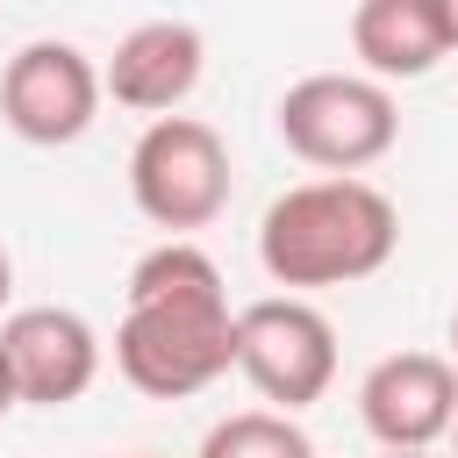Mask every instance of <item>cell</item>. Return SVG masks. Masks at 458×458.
<instances>
[{"mask_svg":"<svg viewBox=\"0 0 458 458\" xmlns=\"http://www.w3.org/2000/svg\"><path fill=\"white\" fill-rule=\"evenodd\" d=\"M401 250V208L372 179H301L258 222L272 286H358Z\"/></svg>","mask_w":458,"mask_h":458,"instance_id":"obj_2","label":"cell"},{"mask_svg":"<svg viewBox=\"0 0 458 458\" xmlns=\"http://www.w3.org/2000/svg\"><path fill=\"white\" fill-rule=\"evenodd\" d=\"M451 358H458V315H451Z\"/></svg>","mask_w":458,"mask_h":458,"instance_id":"obj_15","label":"cell"},{"mask_svg":"<svg viewBox=\"0 0 458 458\" xmlns=\"http://www.w3.org/2000/svg\"><path fill=\"white\" fill-rule=\"evenodd\" d=\"M193 458H315L308 429L279 408H243V415H222Z\"/></svg>","mask_w":458,"mask_h":458,"instance_id":"obj_11","label":"cell"},{"mask_svg":"<svg viewBox=\"0 0 458 458\" xmlns=\"http://www.w3.org/2000/svg\"><path fill=\"white\" fill-rule=\"evenodd\" d=\"M358 415L386 451H429L458 422V365L437 351H386L358 379Z\"/></svg>","mask_w":458,"mask_h":458,"instance_id":"obj_7","label":"cell"},{"mask_svg":"<svg viewBox=\"0 0 458 458\" xmlns=\"http://www.w3.org/2000/svg\"><path fill=\"white\" fill-rule=\"evenodd\" d=\"M236 372L279 415L315 408L329 394V379H336V329H329V315L315 301H301V293H265V301L236 308Z\"/></svg>","mask_w":458,"mask_h":458,"instance_id":"obj_5","label":"cell"},{"mask_svg":"<svg viewBox=\"0 0 458 458\" xmlns=\"http://www.w3.org/2000/svg\"><path fill=\"white\" fill-rule=\"evenodd\" d=\"M444 36H451V50H458V0H444Z\"/></svg>","mask_w":458,"mask_h":458,"instance_id":"obj_14","label":"cell"},{"mask_svg":"<svg viewBox=\"0 0 458 458\" xmlns=\"http://www.w3.org/2000/svg\"><path fill=\"white\" fill-rule=\"evenodd\" d=\"M272 122H279V143L301 165L329 172V179H358L401 136L394 93L379 79H365V72H308V79H293L279 93V114Z\"/></svg>","mask_w":458,"mask_h":458,"instance_id":"obj_3","label":"cell"},{"mask_svg":"<svg viewBox=\"0 0 458 458\" xmlns=\"http://www.w3.org/2000/svg\"><path fill=\"white\" fill-rule=\"evenodd\" d=\"M21 408V394H14V372H7V351H0V422Z\"/></svg>","mask_w":458,"mask_h":458,"instance_id":"obj_12","label":"cell"},{"mask_svg":"<svg viewBox=\"0 0 458 458\" xmlns=\"http://www.w3.org/2000/svg\"><path fill=\"white\" fill-rule=\"evenodd\" d=\"M451 451H458V422H451Z\"/></svg>","mask_w":458,"mask_h":458,"instance_id":"obj_17","label":"cell"},{"mask_svg":"<svg viewBox=\"0 0 458 458\" xmlns=\"http://www.w3.org/2000/svg\"><path fill=\"white\" fill-rule=\"evenodd\" d=\"M351 50L365 79H422L451 57L444 36V0H358L351 7Z\"/></svg>","mask_w":458,"mask_h":458,"instance_id":"obj_10","label":"cell"},{"mask_svg":"<svg viewBox=\"0 0 458 458\" xmlns=\"http://www.w3.org/2000/svg\"><path fill=\"white\" fill-rule=\"evenodd\" d=\"M100 72H93V57L79 50V43H64V36H36V43H21L14 57H7V72H0V114H7V129L21 136V143H36V150H57V143H79L86 129H93V114H100Z\"/></svg>","mask_w":458,"mask_h":458,"instance_id":"obj_6","label":"cell"},{"mask_svg":"<svg viewBox=\"0 0 458 458\" xmlns=\"http://www.w3.org/2000/svg\"><path fill=\"white\" fill-rule=\"evenodd\" d=\"M129 200L150 229H208L229 208V143L200 114H165L129 150Z\"/></svg>","mask_w":458,"mask_h":458,"instance_id":"obj_4","label":"cell"},{"mask_svg":"<svg viewBox=\"0 0 458 458\" xmlns=\"http://www.w3.org/2000/svg\"><path fill=\"white\" fill-rule=\"evenodd\" d=\"M386 458H429V451H386Z\"/></svg>","mask_w":458,"mask_h":458,"instance_id":"obj_16","label":"cell"},{"mask_svg":"<svg viewBox=\"0 0 458 458\" xmlns=\"http://www.w3.org/2000/svg\"><path fill=\"white\" fill-rule=\"evenodd\" d=\"M0 351L29 408H72L100 379V336L79 308H14L0 322Z\"/></svg>","mask_w":458,"mask_h":458,"instance_id":"obj_8","label":"cell"},{"mask_svg":"<svg viewBox=\"0 0 458 458\" xmlns=\"http://www.w3.org/2000/svg\"><path fill=\"white\" fill-rule=\"evenodd\" d=\"M114 365L150 401L208 394L236 365V308H229L222 265L200 243L165 236L157 250L136 258L129 308L114 322Z\"/></svg>","mask_w":458,"mask_h":458,"instance_id":"obj_1","label":"cell"},{"mask_svg":"<svg viewBox=\"0 0 458 458\" xmlns=\"http://www.w3.org/2000/svg\"><path fill=\"white\" fill-rule=\"evenodd\" d=\"M200 64H208V43H200L193 21H136V29L114 43L100 86H107L114 107L165 122V114H179L186 93L200 86Z\"/></svg>","mask_w":458,"mask_h":458,"instance_id":"obj_9","label":"cell"},{"mask_svg":"<svg viewBox=\"0 0 458 458\" xmlns=\"http://www.w3.org/2000/svg\"><path fill=\"white\" fill-rule=\"evenodd\" d=\"M7 293H14V258L0 250V308H7Z\"/></svg>","mask_w":458,"mask_h":458,"instance_id":"obj_13","label":"cell"}]
</instances>
